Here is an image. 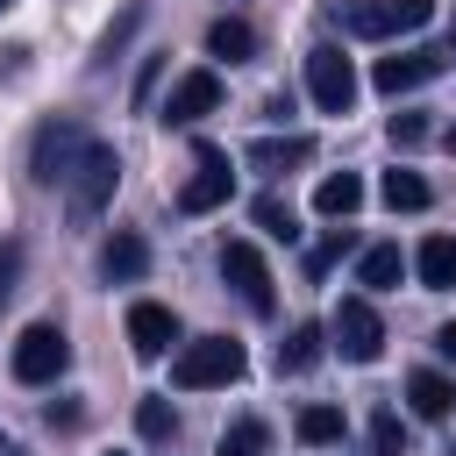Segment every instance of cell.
I'll return each mask as SVG.
<instances>
[{"mask_svg": "<svg viewBox=\"0 0 456 456\" xmlns=\"http://www.w3.org/2000/svg\"><path fill=\"white\" fill-rule=\"evenodd\" d=\"M314 207H321L328 221H349V214L363 207V178H356V171H335V178H321V185H314Z\"/></svg>", "mask_w": 456, "mask_h": 456, "instance_id": "cell-17", "label": "cell"}, {"mask_svg": "<svg viewBox=\"0 0 456 456\" xmlns=\"http://www.w3.org/2000/svg\"><path fill=\"white\" fill-rule=\"evenodd\" d=\"M435 349H442V356L456 363V321H449V328H435Z\"/></svg>", "mask_w": 456, "mask_h": 456, "instance_id": "cell-30", "label": "cell"}, {"mask_svg": "<svg viewBox=\"0 0 456 456\" xmlns=\"http://www.w3.org/2000/svg\"><path fill=\"white\" fill-rule=\"evenodd\" d=\"M392 142H399V150L428 142V121H420V114H392Z\"/></svg>", "mask_w": 456, "mask_h": 456, "instance_id": "cell-28", "label": "cell"}, {"mask_svg": "<svg viewBox=\"0 0 456 456\" xmlns=\"http://www.w3.org/2000/svg\"><path fill=\"white\" fill-rule=\"evenodd\" d=\"M100 271H107V285H135V278L150 271V242L121 228V235H114L107 249H100Z\"/></svg>", "mask_w": 456, "mask_h": 456, "instance_id": "cell-14", "label": "cell"}, {"mask_svg": "<svg viewBox=\"0 0 456 456\" xmlns=\"http://www.w3.org/2000/svg\"><path fill=\"white\" fill-rule=\"evenodd\" d=\"M214 456H271V428L264 420H228Z\"/></svg>", "mask_w": 456, "mask_h": 456, "instance_id": "cell-22", "label": "cell"}, {"mask_svg": "<svg viewBox=\"0 0 456 456\" xmlns=\"http://www.w3.org/2000/svg\"><path fill=\"white\" fill-rule=\"evenodd\" d=\"M86 142H93V135H86L71 114H50V121L36 128V150H28V178H36V185H64Z\"/></svg>", "mask_w": 456, "mask_h": 456, "instance_id": "cell-3", "label": "cell"}, {"mask_svg": "<svg viewBox=\"0 0 456 456\" xmlns=\"http://www.w3.org/2000/svg\"><path fill=\"white\" fill-rule=\"evenodd\" d=\"M135 428H142V442H171V435H178L171 399H142V406H135Z\"/></svg>", "mask_w": 456, "mask_h": 456, "instance_id": "cell-24", "label": "cell"}, {"mask_svg": "<svg viewBox=\"0 0 456 456\" xmlns=\"http://www.w3.org/2000/svg\"><path fill=\"white\" fill-rule=\"evenodd\" d=\"M256 228H271L278 242H292V235H299V228H292V207H285L278 192H264V200H256Z\"/></svg>", "mask_w": 456, "mask_h": 456, "instance_id": "cell-26", "label": "cell"}, {"mask_svg": "<svg viewBox=\"0 0 456 456\" xmlns=\"http://www.w3.org/2000/svg\"><path fill=\"white\" fill-rule=\"evenodd\" d=\"M221 107V78L214 71H185L178 86H171V100H164V121L171 128H192L200 114H214Z\"/></svg>", "mask_w": 456, "mask_h": 456, "instance_id": "cell-11", "label": "cell"}, {"mask_svg": "<svg viewBox=\"0 0 456 456\" xmlns=\"http://www.w3.org/2000/svg\"><path fill=\"white\" fill-rule=\"evenodd\" d=\"M428 14H435V0H342V7H328V21H335L342 36H363V43L406 36V28H420Z\"/></svg>", "mask_w": 456, "mask_h": 456, "instance_id": "cell-1", "label": "cell"}, {"mask_svg": "<svg viewBox=\"0 0 456 456\" xmlns=\"http://www.w3.org/2000/svg\"><path fill=\"white\" fill-rule=\"evenodd\" d=\"M14 278H21V242H0V306L14 299Z\"/></svg>", "mask_w": 456, "mask_h": 456, "instance_id": "cell-27", "label": "cell"}, {"mask_svg": "<svg viewBox=\"0 0 456 456\" xmlns=\"http://www.w3.org/2000/svg\"><path fill=\"white\" fill-rule=\"evenodd\" d=\"M413 271H420V285H456V235H428L420 249H413Z\"/></svg>", "mask_w": 456, "mask_h": 456, "instance_id": "cell-18", "label": "cell"}, {"mask_svg": "<svg viewBox=\"0 0 456 456\" xmlns=\"http://www.w3.org/2000/svg\"><path fill=\"white\" fill-rule=\"evenodd\" d=\"M178 342V321H171V306H157V299H142V306H128V349L150 363V356H164Z\"/></svg>", "mask_w": 456, "mask_h": 456, "instance_id": "cell-12", "label": "cell"}, {"mask_svg": "<svg viewBox=\"0 0 456 456\" xmlns=\"http://www.w3.org/2000/svg\"><path fill=\"white\" fill-rule=\"evenodd\" d=\"M306 93L321 114H349L356 107V64L335 50V43H314L306 50Z\"/></svg>", "mask_w": 456, "mask_h": 456, "instance_id": "cell-5", "label": "cell"}, {"mask_svg": "<svg viewBox=\"0 0 456 456\" xmlns=\"http://www.w3.org/2000/svg\"><path fill=\"white\" fill-rule=\"evenodd\" d=\"M0 456H21V449H14V442H7V435H0Z\"/></svg>", "mask_w": 456, "mask_h": 456, "instance_id": "cell-31", "label": "cell"}, {"mask_svg": "<svg viewBox=\"0 0 456 456\" xmlns=\"http://www.w3.org/2000/svg\"><path fill=\"white\" fill-rule=\"evenodd\" d=\"M64 185H71V214H78V221H93V214L114 200V185H121V157H114V142H86Z\"/></svg>", "mask_w": 456, "mask_h": 456, "instance_id": "cell-4", "label": "cell"}, {"mask_svg": "<svg viewBox=\"0 0 456 456\" xmlns=\"http://www.w3.org/2000/svg\"><path fill=\"white\" fill-rule=\"evenodd\" d=\"M235 192V171H228V150H214V142H200L192 150V178L178 185V214H214L221 200Z\"/></svg>", "mask_w": 456, "mask_h": 456, "instance_id": "cell-6", "label": "cell"}, {"mask_svg": "<svg viewBox=\"0 0 456 456\" xmlns=\"http://www.w3.org/2000/svg\"><path fill=\"white\" fill-rule=\"evenodd\" d=\"M64 363H71V342H64L50 321H36V328L14 335V378H21V385H50Z\"/></svg>", "mask_w": 456, "mask_h": 456, "instance_id": "cell-9", "label": "cell"}, {"mask_svg": "<svg viewBox=\"0 0 456 456\" xmlns=\"http://www.w3.org/2000/svg\"><path fill=\"white\" fill-rule=\"evenodd\" d=\"M449 157H456V128H449Z\"/></svg>", "mask_w": 456, "mask_h": 456, "instance_id": "cell-32", "label": "cell"}, {"mask_svg": "<svg viewBox=\"0 0 456 456\" xmlns=\"http://www.w3.org/2000/svg\"><path fill=\"white\" fill-rule=\"evenodd\" d=\"M228 378H242V342L235 335H200V342H185L171 356L178 392H207V385H228Z\"/></svg>", "mask_w": 456, "mask_h": 456, "instance_id": "cell-2", "label": "cell"}, {"mask_svg": "<svg viewBox=\"0 0 456 456\" xmlns=\"http://www.w3.org/2000/svg\"><path fill=\"white\" fill-rule=\"evenodd\" d=\"M356 278H363L370 292H392V285L406 278V256H399L392 242H378V249H363V264H356Z\"/></svg>", "mask_w": 456, "mask_h": 456, "instance_id": "cell-20", "label": "cell"}, {"mask_svg": "<svg viewBox=\"0 0 456 456\" xmlns=\"http://www.w3.org/2000/svg\"><path fill=\"white\" fill-rule=\"evenodd\" d=\"M221 278H228V292H235L249 314H271V306H278V292H271V271H264L256 242H228V249H221Z\"/></svg>", "mask_w": 456, "mask_h": 456, "instance_id": "cell-10", "label": "cell"}, {"mask_svg": "<svg viewBox=\"0 0 456 456\" xmlns=\"http://www.w3.org/2000/svg\"><path fill=\"white\" fill-rule=\"evenodd\" d=\"M306 157H314L306 135H285V142L264 135V142H249V164H256V171H285V164H306Z\"/></svg>", "mask_w": 456, "mask_h": 456, "instance_id": "cell-19", "label": "cell"}, {"mask_svg": "<svg viewBox=\"0 0 456 456\" xmlns=\"http://www.w3.org/2000/svg\"><path fill=\"white\" fill-rule=\"evenodd\" d=\"M292 435H299L306 449H328V442H342V406H299Z\"/></svg>", "mask_w": 456, "mask_h": 456, "instance_id": "cell-21", "label": "cell"}, {"mask_svg": "<svg viewBox=\"0 0 456 456\" xmlns=\"http://www.w3.org/2000/svg\"><path fill=\"white\" fill-rule=\"evenodd\" d=\"M328 335H335V349L349 363H378V349H385V321H378L370 299H342L335 321H328Z\"/></svg>", "mask_w": 456, "mask_h": 456, "instance_id": "cell-8", "label": "cell"}, {"mask_svg": "<svg viewBox=\"0 0 456 456\" xmlns=\"http://www.w3.org/2000/svg\"><path fill=\"white\" fill-rule=\"evenodd\" d=\"M449 456H456V449H449Z\"/></svg>", "mask_w": 456, "mask_h": 456, "instance_id": "cell-34", "label": "cell"}, {"mask_svg": "<svg viewBox=\"0 0 456 456\" xmlns=\"http://www.w3.org/2000/svg\"><path fill=\"white\" fill-rule=\"evenodd\" d=\"M207 57H221V64H249V57H256V28H249L242 14L207 21Z\"/></svg>", "mask_w": 456, "mask_h": 456, "instance_id": "cell-13", "label": "cell"}, {"mask_svg": "<svg viewBox=\"0 0 456 456\" xmlns=\"http://www.w3.org/2000/svg\"><path fill=\"white\" fill-rule=\"evenodd\" d=\"M378 192H385L392 214H420V207H428V178H413V171H385Z\"/></svg>", "mask_w": 456, "mask_h": 456, "instance_id": "cell-23", "label": "cell"}, {"mask_svg": "<svg viewBox=\"0 0 456 456\" xmlns=\"http://www.w3.org/2000/svg\"><path fill=\"white\" fill-rule=\"evenodd\" d=\"M406 406H413L420 420H449V413H456V385H449L442 370H413V378H406Z\"/></svg>", "mask_w": 456, "mask_h": 456, "instance_id": "cell-15", "label": "cell"}, {"mask_svg": "<svg viewBox=\"0 0 456 456\" xmlns=\"http://www.w3.org/2000/svg\"><path fill=\"white\" fill-rule=\"evenodd\" d=\"M342 249H349V228H335V235H328V242H321V249H314V256H306V271H314V278H321V271H328V264H335V256H342Z\"/></svg>", "mask_w": 456, "mask_h": 456, "instance_id": "cell-29", "label": "cell"}, {"mask_svg": "<svg viewBox=\"0 0 456 456\" xmlns=\"http://www.w3.org/2000/svg\"><path fill=\"white\" fill-rule=\"evenodd\" d=\"M321 342H328V328H321V321H299V328L278 342V370H285V378L314 370V363H321Z\"/></svg>", "mask_w": 456, "mask_h": 456, "instance_id": "cell-16", "label": "cell"}, {"mask_svg": "<svg viewBox=\"0 0 456 456\" xmlns=\"http://www.w3.org/2000/svg\"><path fill=\"white\" fill-rule=\"evenodd\" d=\"M370 456H406V428H399V413H370Z\"/></svg>", "mask_w": 456, "mask_h": 456, "instance_id": "cell-25", "label": "cell"}, {"mask_svg": "<svg viewBox=\"0 0 456 456\" xmlns=\"http://www.w3.org/2000/svg\"><path fill=\"white\" fill-rule=\"evenodd\" d=\"M0 7H14V0H0Z\"/></svg>", "mask_w": 456, "mask_h": 456, "instance_id": "cell-33", "label": "cell"}, {"mask_svg": "<svg viewBox=\"0 0 456 456\" xmlns=\"http://www.w3.org/2000/svg\"><path fill=\"white\" fill-rule=\"evenodd\" d=\"M449 57H456V43H420V50H399V57H378V93H413V86H428L435 71H449Z\"/></svg>", "mask_w": 456, "mask_h": 456, "instance_id": "cell-7", "label": "cell"}]
</instances>
